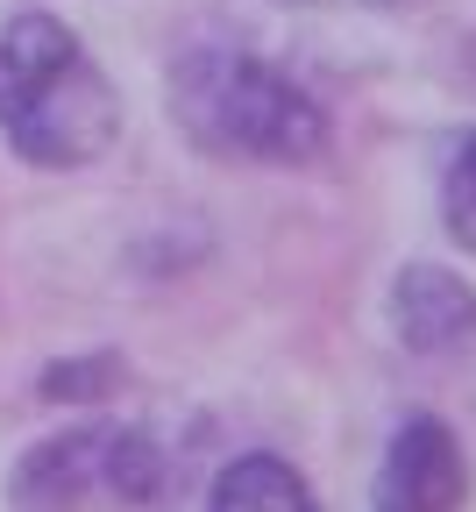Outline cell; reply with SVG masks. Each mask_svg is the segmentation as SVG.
Masks as SVG:
<instances>
[{"mask_svg":"<svg viewBox=\"0 0 476 512\" xmlns=\"http://www.w3.org/2000/svg\"><path fill=\"white\" fill-rule=\"evenodd\" d=\"M391 328L413 356H476V292L448 264H405L391 278Z\"/></svg>","mask_w":476,"mask_h":512,"instance_id":"277c9868","label":"cell"},{"mask_svg":"<svg viewBox=\"0 0 476 512\" xmlns=\"http://www.w3.org/2000/svg\"><path fill=\"white\" fill-rule=\"evenodd\" d=\"M114 384H121V356L100 349V356H64V363H50L36 392H43L50 406H86V399H107Z\"/></svg>","mask_w":476,"mask_h":512,"instance_id":"9c48e42d","label":"cell"},{"mask_svg":"<svg viewBox=\"0 0 476 512\" xmlns=\"http://www.w3.org/2000/svg\"><path fill=\"white\" fill-rule=\"evenodd\" d=\"M0 128L43 171H79L121 136V100L107 72L43 8L0 22Z\"/></svg>","mask_w":476,"mask_h":512,"instance_id":"6da1fadb","label":"cell"},{"mask_svg":"<svg viewBox=\"0 0 476 512\" xmlns=\"http://www.w3.org/2000/svg\"><path fill=\"white\" fill-rule=\"evenodd\" d=\"M207 512H320V498L285 456H242L221 470Z\"/></svg>","mask_w":476,"mask_h":512,"instance_id":"8992f818","label":"cell"},{"mask_svg":"<svg viewBox=\"0 0 476 512\" xmlns=\"http://www.w3.org/2000/svg\"><path fill=\"white\" fill-rule=\"evenodd\" d=\"M93 491H107V427L43 434L8 470V505L15 512H86Z\"/></svg>","mask_w":476,"mask_h":512,"instance_id":"5b68a950","label":"cell"},{"mask_svg":"<svg viewBox=\"0 0 476 512\" xmlns=\"http://www.w3.org/2000/svg\"><path fill=\"white\" fill-rule=\"evenodd\" d=\"M171 114L207 157L313 164L327 150L320 100L270 57H249L228 43H199L171 64Z\"/></svg>","mask_w":476,"mask_h":512,"instance_id":"7a4b0ae2","label":"cell"},{"mask_svg":"<svg viewBox=\"0 0 476 512\" xmlns=\"http://www.w3.org/2000/svg\"><path fill=\"white\" fill-rule=\"evenodd\" d=\"M441 221L476 256V128L448 136V150H441Z\"/></svg>","mask_w":476,"mask_h":512,"instance_id":"ba28073f","label":"cell"},{"mask_svg":"<svg viewBox=\"0 0 476 512\" xmlns=\"http://www.w3.org/2000/svg\"><path fill=\"white\" fill-rule=\"evenodd\" d=\"M164 477H171V463L143 427H107V498L114 505H157Z\"/></svg>","mask_w":476,"mask_h":512,"instance_id":"52a82bcc","label":"cell"},{"mask_svg":"<svg viewBox=\"0 0 476 512\" xmlns=\"http://www.w3.org/2000/svg\"><path fill=\"white\" fill-rule=\"evenodd\" d=\"M462 505H469V463L455 427L434 413H413L377 463L370 512H462Z\"/></svg>","mask_w":476,"mask_h":512,"instance_id":"3957f363","label":"cell"}]
</instances>
